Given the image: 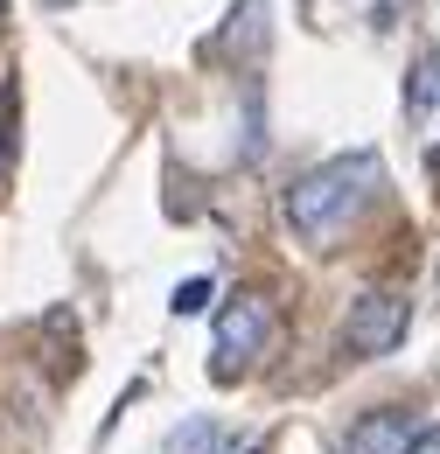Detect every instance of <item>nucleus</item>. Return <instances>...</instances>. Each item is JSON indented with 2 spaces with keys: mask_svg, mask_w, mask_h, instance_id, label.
Here are the masks:
<instances>
[{
  "mask_svg": "<svg viewBox=\"0 0 440 454\" xmlns=\"http://www.w3.org/2000/svg\"><path fill=\"white\" fill-rule=\"evenodd\" d=\"M378 175H385L378 154H335V161H322L315 175H301L287 189V224L301 231L308 245H329L335 231L378 196Z\"/></svg>",
  "mask_w": 440,
  "mask_h": 454,
  "instance_id": "1",
  "label": "nucleus"
},
{
  "mask_svg": "<svg viewBox=\"0 0 440 454\" xmlns=\"http://www.w3.org/2000/svg\"><path fill=\"white\" fill-rule=\"evenodd\" d=\"M405 329H412V308H405V294H391V286L357 294L350 315H342V342H350L357 356H391V349L405 342Z\"/></svg>",
  "mask_w": 440,
  "mask_h": 454,
  "instance_id": "2",
  "label": "nucleus"
},
{
  "mask_svg": "<svg viewBox=\"0 0 440 454\" xmlns=\"http://www.w3.org/2000/svg\"><path fill=\"white\" fill-rule=\"evenodd\" d=\"M266 329H273V315H266V301H252V294H238L231 308H217V378L231 371H245L259 349H266Z\"/></svg>",
  "mask_w": 440,
  "mask_h": 454,
  "instance_id": "3",
  "label": "nucleus"
},
{
  "mask_svg": "<svg viewBox=\"0 0 440 454\" xmlns=\"http://www.w3.org/2000/svg\"><path fill=\"white\" fill-rule=\"evenodd\" d=\"M412 441H420V419L405 405H371L364 419H350L342 454H412Z\"/></svg>",
  "mask_w": 440,
  "mask_h": 454,
  "instance_id": "4",
  "label": "nucleus"
},
{
  "mask_svg": "<svg viewBox=\"0 0 440 454\" xmlns=\"http://www.w3.org/2000/svg\"><path fill=\"white\" fill-rule=\"evenodd\" d=\"M238 441H231V427L224 419H182L175 434H168L161 454H231Z\"/></svg>",
  "mask_w": 440,
  "mask_h": 454,
  "instance_id": "5",
  "label": "nucleus"
},
{
  "mask_svg": "<svg viewBox=\"0 0 440 454\" xmlns=\"http://www.w3.org/2000/svg\"><path fill=\"white\" fill-rule=\"evenodd\" d=\"M405 113L420 119V126H434V119H440V50H427L420 70L405 77Z\"/></svg>",
  "mask_w": 440,
  "mask_h": 454,
  "instance_id": "6",
  "label": "nucleus"
},
{
  "mask_svg": "<svg viewBox=\"0 0 440 454\" xmlns=\"http://www.w3.org/2000/svg\"><path fill=\"white\" fill-rule=\"evenodd\" d=\"M210 294H217L210 280H182L175 294H168V308H175V315H203V308H210Z\"/></svg>",
  "mask_w": 440,
  "mask_h": 454,
  "instance_id": "7",
  "label": "nucleus"
},
{
  "mask_svg": "<svg viewBox=\"0 0 440 454\" xmlns=\"http://www.w3.org/2000/svg\"><path fill=\"white\" fill-rule=\"evenodd\" d=\"M412 454H440V427H420V441H412Z\"/></svg>",
  "mask_w": 440,
  "mask_h": 454,
  "instance_id": "8",
  "label": "nucleus"
},
{
  "mask_svg": "<svg viewBox=\"0 0 440 454\" xmlns=\"http://www.w3.org/2000/svg\"><path fill=\"white\" fill-rule=\"evenodd\" d=\"M0 161H7V126H0Z\"/></svg>",
  "mask_w": 440,
  "mask_h": 454,
  "instance_id": "9",
  "label": "nucleus"
},
{
  "mask_svg": "<svg viewBox=\"0 0 440 454\" xmlns=\"http://www.w3.org/2000/svg\"><path fill=\"white\" fill-rule=\"evenodd\" d=\"M50 7H70V0H50Z\"/></svg>",
  "mask_w": 440,
  "mask_h": 454,
  "instance_id": "10",
  "label": "nucleus"
},
{
  "mask_svg": "<svg viewBox=\"0 0 440 454\" xmlns=\"http://www.w3.org/2000/svg\"><path fill=\"white\" fill-rule=\"evenodd\" d=\"M252 454H266V448H252Z\"/></svg>",
  "mask_w": 440,
  "mask_h": 454,
  "instance_id": "11",
  "label": "nucleus"
},
{
  "mask_svg": "<svg viewBox=\"0 0 440 454\" xmlns=\"http://www.w3.org/2000/svg\"><path fill=\"white\" fill-rule=\"evenodd\" d=\"M434 168H440V154H434Z\"/></svg>",
  "mask_w": 440,
  "mask_h": 454,
  "instance_id": "12",
  "label": "nucleus"
},
{
  "mask_svg": "<svg viewBox=\"0 0 440 454\" xmlns=\"http://www.w3.org/2000/svg\"><path fill=\"white\" fill-rule=\"evenodd\" d=\"M0 7H7V0H0Z\"/></svg>",
  "mask_w": 440,
  "mask_h": 454,
  "instance_id": "13",
  "label": "nucleus"
}]
</instances>
